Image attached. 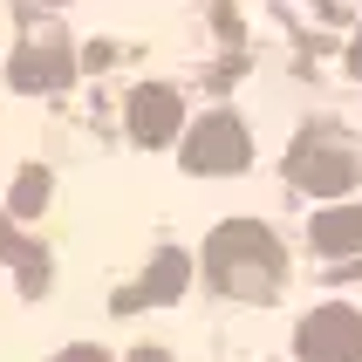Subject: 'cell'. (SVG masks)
<instances>
[{
	"label": "cell",
	"instance_id": "6da1fadb",
	"mask_svg": "<svg viewBox=\"0 0 362 362\" xmlns=\"http://www.w3.org/2000/svg\"><path fill=\"white\" fill-rule=\"evenodd\" d=\"M205 281L233 301H274L287 281V253L260 219H226L205 240Z\"/></svg>",
	"mask_w": 362,
	"mask_h": 362
},
{
	"label": "cell",
	"instance_id": "7a4b0ae2",
	"mask_svg": "<svg viewBox=\"0 0 362 362\" xmlns=\"http://www.w3.org/2000/svg\"><path fill=\"white\" fill-rule=\"evenodd\" d=\"M287 178L301 185V192H315V199H342L349 185L362 178V151L335 123H308L301 137H294V151H287Z\"/></svg>",
	"mask_w": 362,
	"mask_h": 362
},
{
	"label": "cell",
	"instance_id": "3957f363",
	"mask_svg": "<svg viewBox=\"0 0 362 362\" xmlns=\"http://www.w3.org/2000/svg\"><path fill=\"white\" fill-rule=\"evenodd\" d=\"M246 158H253V137H246V123L226 117V110L199 117L192 137H185V171H192V178H233V171H246Z\"/></svg>",
	"mask_w": 362,
	"mask_h": 362
},
{
	"label": "cell",
	"instance_id": "277c9868",
	"mask_svg": "<svg viewBox=\"0 0 362 362\" xmlns=\"http://www.w3.org/2000/svg\"><path fill=\"white\" fill-rule=\"evenodd\" d=\"M7 76H14V89H28V96H55L62 82L76 76V62H69V35H62L55 21H41V28H28V35H21V48H14V69H7Z\"/></svg>",
	"mask_w": 362,
	"mask_h": 362
},
{
	"label": "cell",
	"instance_id": "5b68a950",
	"mask_svg": "<svg viewBox=\"0 0 362 362\" xmlns=\"http://www.w3.org/2000/svg\"><path fill=\"white\" fill-rule=\"evenodd\" d=\"M294 356L301 362H362V315L356 308H315L294 328Z\"/></svg>",
	"mask_w": 362,
	"mask_h": 362
},
{
	"label": "cell",
	"instance_id": "8992f818",
	"mask_svg": "<svg viewBox=\"0 0 362 362\" xmlns=\"http://www.w3.org/2000/svg\"><path fill=\"white\" fill-rule=\"evenodd\" d=\"M178 123H185V103H178V89H164V82H144L137 96H130V137L137 144H171L178 137Z\"/></svg>",
	"mask_w": 362,
	"mask_h": 362
},
{
	"label": "cell",
	"instance_id": "52a82bcc",
	"mask_svg": "<svg viewBox=\"0 0 362 362\" xmlns=\"http://www.w3.org/2000/svg\"><path fill=\"white\" fill-rule=\"evenodd\" d=\"M308 246H315L322 260H349V253H362V205H328V212H315Z\"/></svg>",
	"mask_w": 362,
	"mask_h": 362
},
{
	"label": "cell",
	"instance_id": "ba28073f",
	"mask_svg": "<svg viewBox=\"0 0 362 362\" xmlns=\"http://www.w3.org/2000/svg\"><path fill=\"white\" fill-rule=\"evenodd\" d=\"M185 274H192V253L164 246L158 260H151V274H144V287H137V294H123V308H137V301H178V294H185Z\"/></svg>",
	"mask_w": 362,
	"mask_h": 362
},
{
	"label": "cell",
	"instance_id": "9c48e42d",
	"mask_svg": "<svg viewBox=\"0 0 362 362\" xmlns=\"http://www.w3.org/2000/svg\"><path fill=\"white\" fill-rule=\"evenodd\" d=\"M0 260H14V267H21V287H28V294H41V287H48V260H41L35 246H28L14 226H7V212H0Z\"/></svg>",
	"mask_w": 362,
	"mask_h": 362
},
{
	"label": "cell",
	"instance_id": "30bf717a",
	"mask_svg": "<svg viewBox=\"0 0 362 362\" xmlns=\"http://www.w3.org/2000/svg\"><path fill=\"white\" fill-rule=\"evenodd\" d=\"M41 205H48V171H41V164H28V171H21V185H14V212H21V219H35Z\"/></svg>",
	"mask_w": 362,
	"mask_h": 362
},
{
	"label": "cell",
	"instance_id": "8fae6325",
	"mask_svg": "<svg viewBox=\"0 0 362 362\" xmlns=\"http://www.w3.org/2000/svg\"><path fill=\"white\" fill-rule=\"evenodd\" d=\"M55 362H110V356H103V349L96 342H76V349H62V356Z\"/></svg>",
	"mask_w": 362,
	"mask_h": 362
},
{
	"label": "cell",
	"instance_id": "7c38bea8",
	"mask_svg": "<svg viewBox=\"0 0 362 362\" xmlns=\"http://www.w3.org/2000/svg\"><path fill=\"white\" fill-rule=\"evenodd\" d=\"M130 362H171V349H137Z\"/></svg>",
	"mask_w": 362,
	"mask_h": 362
},
{
	"label": "cell",
	"instance_id": "4fadbf2b",
	"mask_svg": "<svg viewBox=\"0 0 362 362\" xmlns=\"http://www.w3.org/2000/svg\"><path fill=\"white\" fill-rule=\"evenodd\" d=\"M349 69H356V76H362V35H356V48H349Z\"/></svg>",
	"mask_w": 362,
	"mask_h": 362
}]
</instances>
